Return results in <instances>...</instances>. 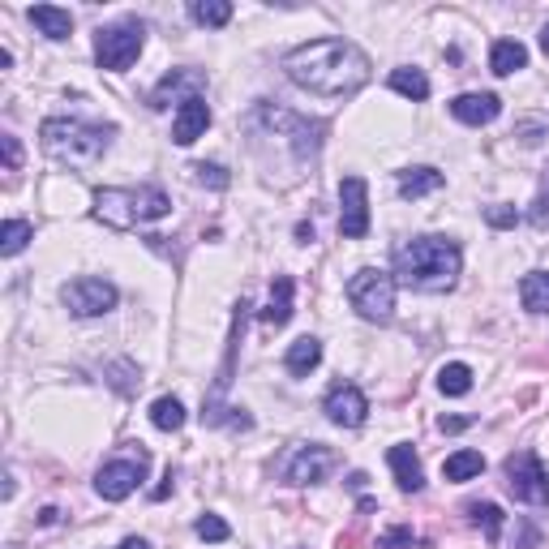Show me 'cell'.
Here are the masks:
<instances>
[{
  "label": "cell",
  "mask_w": 549,
  "mask_h": 549,
  "mask_svg": "<svg viewBox=\"0 0 549 549\" xmlns=\"http://www.w3.org/2000/svg\"><path fill=\"white\" fill-rule=\"evenodd\" d=\"M172 210V197L159 185H138V189H99L95 215L108 227H138L150 219H163Z\"/></svg>",
  "instance_id": "4"
},
{
  "label": "cell",
  "mask_w": 549,
  "mask_h": 549,
  "mask_svg": "<svg viewBox=\"0 0 549 549\" xmlns=\"http://www.w3.org/2000/svg\"><path fill=\"white\" fill-rule=\"evenodd\" d=\"M146 468H150V455L138 447L130 459H112V464H103L95 472V494L103 502H125L146 481Z\"/></svg>",
  "instance_id": "9"
},
{
  "label": "cell",
  "mask_w": 549,
  "mask_h": 549,
  "mask_svg": "<svg viewBox=\"0 0 549 549\" xmlns=\"http://www.w3.org/2000/svg\"><path fill=\"white\" fill-rule=\"evenodd\" d=\"M541 48H545V56H549V22H545V31H541Z\"/></svg>",
  "instance_id": "38"
},
{
  "label": "cell",
  "mask_w": 549,
  "mask_h": 549,
  "mask_svg": "<svg viewBox=\"0 0 549 549\" xmlns=\"http://www.w3.org/2000/svg\"><path fill=\"white\" fill-rule=\"evenodd\" d=\"M519 301H524L528 313H549V271L524 274V284H519Z\"/></svg>",
  "instance_id": "21"
},
{
  "label": "cell",
  "mask_w": 549,
  "mask_h": 549,
  "mask_svg": "<svg viewBox=\"0 0 549 549\" xmlns=\"http://www.w3.org/2000/svg\"><path fill=\"white\" fill-rule=\"evenodd\" d=\"M464 254L451 236H412L395 249V274L400 284L417 292H451L459 279Z\"/></svg>",
  "instance_id": "2"
},
{
  "label": "cell",
  "mask_w": 549,
  "mask_h": 549,
  "mask_svg": "<svg viewBox=\"0 0 549 549\" xmlns=\"http://www.w3.org/2000/svg\"><path fill=\"white\" fill-rule=\"evenodd\" d=\"M185 86L202 95V73L197 69H172V73H163V82L150 91V108H168V99L180 95ZM180 99H189V95H180Z\"/></svg>",
  "instance_id": "16"
},
{
  "label": "cell",
  "mask_w": 549,
  "mask_h": 549,
  "mask_svg": "<svg viewBox=\"0 0 549 549\" xmlns=\"http://www.w3.org/2000/svg\"><path fill=\"white\" fill-rule=\"evenodd\" d=\"M0 146H5V168H9V172H17V163H22V146H17V138H14V133H5V138H0Z\"/></svg>",
  "instance_id": "34"
},
{
  "label": "cell",
  "mask_w": 549,
  "mask_h": 549,
  "mask_svg": "<svg viewBox=\"0 0 549 549\" xmlns=\"http://www.w3.org/2000/svg\"><path fill=\"white\" fill-rule=\"evenodd\" d=\"M288 318H292V279H288V274H274L271 305L262 309V323H266V326H284Z\"/></svg>",
  "instance_id": "20"
},
{
  "label": "cell",
  "mask_w": 549,
  "mask_h": 549,
  "mask_svg": "<svg viewBox=\"0 0 549 549\" xmlns=\"http://www.w3.org/2000/svg\"><path fill=\"white\" fill-rule=\"evenodd\" d=\"M31 22L39 26V34H48L52 43H61V39L73 34V17H69V9H56V5H34Z\"/></svg>",
  "instance_id": "17"
},
{
  "label": "cell",
  "mask_w": 549,
  "mask_h": 549,
  "mask_svg": "<svg viewBox=\"0 0 549 549\" xmlns=\"http://www.w3.org/2000/svg\"><path fill=\"white\" fill-rule=\"evenodd\" d=\"M197 536H202V541H227L232 528H227L219 515H202V519H197Z\"/></svg>",
  "instance_id": "32"
},
{
  "label": "cell",
  "mask_w": 549,
  "mask_h": 549,
  "mask_svg": "<svg viewBox=\"0 0 549 549\" xmlns=\"http://www.w3.org/2000/svg\"><path fill=\"white\" fill-rule=\"evenodd\" d=\"M412 541H417V533L408 524H395V528H387V533L373 541V549H400V545H412Z\"/></svg>",
  "instance_id": "31"
},
{
  "label": "cell",
  "mask_w": 549,
  "mask_h": 549,
  "mask_svg": "<svg viewBox=\"0 0 549 549\" xmlns=\"http://www.w3.org/2000/svg\"><path fill=\"white\" fill-rule=\"evenodd\" d=\"M323 412L335 420V425H343V429H356V425L365 420V412H370V404H365L361 387H352V382H335V387L326 390Z\"/></svg>",
  "instance_id": "12"
},
{
  "label": "cell",
  "mask_w": 549,
  "mask_h": 549,
  "mask_svg": "<svg viewBox=\"0 0 549 549\" xmlns=\"http://www.w3.org/2000/svg\"><path fill=\"white\" fill-rule=\"evenodd\" d=\"M116 549H150V545H146L142 536H125V541H120V545H116Z\"/></svg>",
  "instance_id": "37"
},
{
  "label": "cell",
  "mask_w": 549,
  "mask_h": 549,
  "mask_svg": "<svg viewBox=\"0 0 549 549\" xmlns=\"http://www.w3.org/2000/svg\"><path fill=\"white\" fill-rule=\"evenodd\" d=\"M438 390H442V395H451V400L468 395V390H472V370L464 365V361L442 365V370H438Z\"/></svg>",
  "instance_id": "27"
},
{
  "label": "cell",
  "mask_w": 549,
  "mask_h": 549,
  "mask_svg": "<svg viewBox=\"0 0 549 549\" xmlns=\"http://www.w3.org/2000/svg\"><path fill=\"white\" fill-rule=\"evenodd\" d=\"M318 361H323V343L313 340V335H301V340L288 348V356H284V365H288L292 378H309V373L318 370Z\"/></svg>",
  "instance_id": "18"
},
{
  "label": "cell",
  "mask_w": 549,
  "mask_h": 549,
  "mask_svg": "<svg viewBox=\"0 0 549 549\" xmlns=\"http://www.w3.org/2000/svg\"><path fill=\"white\" fill-rule=\"evenodd\" d=\"M348 301L365 323H390V313H395V274L378 271V266L356 271L348 279Z\"/></svg>",
  "instance_id": "6"
},
{
  "label": "cell",
  "mask_w": 549,
  "mask_h": 549,
  "mask_svg": "<svg viewBox=\"0 0 549 549\" xmlns=\"http://www.w3.org/2000/svg\"><path fill=\"white\" fill-rule=\"evenodd\" d=\"M390 91H400L404 99H429V78L420 73V69L412 65H400V69H390Z\"/></svg>",
  "instance_id": "23"
},
{
  "label": "cell",
  "mask_w": 549,
  "mask_h": 549,
  "mask_svg": "<svg viewBox=\"0 0 549 549\" xmlns=\"http://www.w3.org/2000/svg\"><path fill=\"white\" fill-rule=\"evenodd\" d=\"M112 138H116L112 125H86V120H69V116H52L39 130L43 150L61 163H95L112 146Z\"/></svg>",
  "instance_id": "3"
},
{
  "label": "cell",
  "mask_w": 549,
  "mask_h": 549,
  "mask_svg": "<svg viewBox=\"0 0 549 549\" xmlns=\"http://www.w3.org/2000/svg\"><path fill=\"white\" fill-rule=\"evenodd\" d=\"M434 189H442V172L438 168H408V172H400V194L404 197H425Z\"/></svg>",
  "instance_id": "22"
},
{
  "label": "cell",
  "mask_w": 549,
  "mask_h": 549,
  "mask_svg": "<svg viewBox=\"0 0 549 549\" xmlns=\"http://www.w3.org/2000/svg\"><path fill=\"white\" fill-rule=\"evenodd\" d=\"M387 459H390V472H395V485H400L404 494H420V485H425V472H420L417 451H412L408 442H395Z\"/></svg>",
  "instance_id": "15"
},
{
  "label": "cell",
  "mask_w": 549,
  "mask_h": 549,
  "mask_svg": "<svg viewBox=\"0 0 549 549\" xmlns=\"http://www.w3.org/2000/svg\"><path fill=\"white\" fill-rule=\"evenodd\" d=\"M549 219V185L536 194V207H533V224H545Z\"/></svg>",
  "instance_id": "35"
},
{
  "label": "cell",
  "mask_w": 549,
  "mask_h": 549,
  "mask_svg": "<svg viewBox=\"0 0 549 549\" xmlns=\"http://www.w3.org/2000/svg\"><path fill=\"white\" fill-rule=\"evenodd\" d=\"M485 472V455L481 451H455L447 464H442V477L447 481H472Z\"/></svg>",
  "instance_id": "25"
},
{
  "label": "cell",
  "mask_w": 549,
  "mask_h": 549,
  "mask_svg": "<svg viewBox=\"0 0 549 549\" xmlns=\"http://www.w3.org/2000/svg\"><path fill=\"white\" fill-rule=\"evenodd\" d=\"M284 73L309 95L340 99L370 82V56L348 39H313L284 56Z\"/></svg>",
  "instance_id": "1"
},
{
  "label": "cell",
  "mask_w": 549,
  "mask_h": 549,
  "mask_svg": "<svg viewBox=\"0 0 549 549\" xmlns=\"http://www.w3.org/2000/svg\"><path fill=\"white\" fill-rule=\"evenodd\" d=\"M189 17H194L197 26H227L232 22V5L227 0H194Z\"/></svg>",
  "instance_id": "29"
},
{
  "label": "cell",
  "mask_w": 549,
  "mask_h": 549,
  "mask_svg": "<svg viewBox=\"0 0 549 549\" xmlns=\"http://www.w3.org/2000/svg\"><path fill=\"white\" fill-rule=\"evenodd\" d=\"M150 425H155V429H163V434H177L180 425H185V404H180L177 395H163V400H155V404H150Z\"/></svg>",
  "instance_id": "24"
},
{
  "label": "cell",
  "mask_w": 549,
  "mask_h": 549,
  "mask_svg": "<svg viewBox=\"0 0 549 549\" xmlns=\"http://www.w3.org/2000/svg\"><path fill=\"white\" fill-rule=\"evenodd\" d=\"M502 477H506V489H511L519 502H528V506H549V472H545V464L536 459V451L506 455Z\"/></svg>",
  "instance_id": "7"
},
{
  "label": "cell",
  "mask_w": 549,
  "mask_h": 549,
  "mask_svg": "<svg viewBox=\"0 0 549 549\" xmlns=\"http://www.w3.org/2000/svg\"><path fill=\"white\" fill-rule=\"evenodd\" d=\"M189 172H194L197 185H210V189H227V185H232V177H227L224 163H194Z\"/></svg>",
  "instance_id": "30"
},
{
  "label": "cell",
  "mask_w": 549,
  "mask_h": 549,
  "mask_svg": "<svg viewBox=\"0 0 549 549\" xmlns=\"http://www.w3.org/2000/svg\"><path fill=\"white\" fill-rule=\"evenodd\" d=\"M340 232L348 241H361L370 232V185L361 177H343L340 185Z\"/></svg>",
  "instance_id": "11"
},
{
  "label": "cell",
  "mask_w": 549,
  "mask_h": 549,
  "mask_svg": "<svg viewBox=\"0 0 549 549\" xmlns=\"http://www.w3.org/2000/svg\"><path fill=\"white\" fill-rule=\"evenodd\" d=\"M472 420L468 417H442L438 420V429H442V434H459V429H468Z\"/></svg>",
  "instance_id": "36"
},
{
  "label": "cell",
  "mask_w": 549,
  "mask_h": 549,
  "mask_svg": "<svg viewBox=\"0 0 549 549\" xmlns=\"http://www.w3.org/2000/svg\"><path fill=\"white\" fill-rule=\"evenodd\" d=\"M331 468H335V455H331V447H323V442H301V447H292L288 459L279 464V472H284L288 485H318V481H326Z\"/></svg>",
  "instance_id": "10"
},
{
  "label": "cell",
  "mask_w": 549,
  "mask_h": 549,
  "mask_svg": "<svg viewBox=\"0 0 549 549\" xmlns=\"http://www.w3.org/2000/svg\"><path fill=\"white\" fill-rule=\"evenodd\" d=\"M468 515H472V524L485 533V541H502V524H506V515H502L498 502H472Z\"/></svg>",
  "instance_id": "26"
},
{
  "label": "cell",
  "mask_w": 549,
  "mask_h": 549,
  "mask_svg": "<svg viewBox=\"0 0 549 549\" xmlns=\"http://www.w3.org/2000/svg\"><path fill=\"white\" fill-rule=\"evenodd\" d=\"M524 65H528V48H524L519 39H498L494 52H489V69H494L498 78H511V73H519Z\"/></svg>",
  "instance_id": "19"
},
{
  "label": "cell",
  "mask_w": 549,
  "mask_h": 549,
  "mask_svg": "<svg viewBox=\"0 0 549 549\" xmlns=\"http://www.w3.org/2000/svg\"><path fill=\"white\" fill-rule=\"evenodd\" d=\"M498 112H502V99L489 95V91H472V95L451 99V116L464 120V125H489V120H498Z\"/></svg>",
  "instance_id": "14"
},
{
  "label": "cell",
  "mask_w": 549,
  "mask_h": 549,
  "mask_svg": "<svg viewBox=\"0 0 549 549\" xmlns=\"http://www.w3.org/2000/svg\"><path fill=\"white\" fill-rule=\"evenodd\" d=\"M485 219H489V227H515L519 224V210L506 207V202H498V207L485 210Z\"/></svg>",
  "instance_id": "33"
},
{
  "label": "cell",
  "mask_w": 549,
  "mask_h": 549,
  "mask_svg": "<svg viewBox=\"0 0 549 549\" xmlns=\"http://www.w3.org/2000/svg\"><path fill=\"white\" fill-rule=\"evenodd\" d=\"M210 125V103L207 95H189L177 103V120H172V142L177 146H194Z\"/></svg>",
  "instance_id": "13"
},
{
  "label": "cell",
  "mask_w": 549,
  "mask_h": 549,
  "mask_svg": "<svg viewBox=\"0 0 549 549\" xmlns=\"http://www.w3.org/2000/svg\"><path fill=\"white\" fill-rule=\"evenodd\" d=\"M31 236H34V224H26V219H5V227H0V254L5 258L22 254L31 245Z\"/></svg>",
  "instance_id": "28"
},
{
  "label": "cell",
  "mask_w": 549,
  "mask_h": 549,
  "mask_svg": "<svg viewBox=\"0 0 549 549\" xmlns=\"http://www.w3.org/2000/svg\"><path fill=\"white\" fill-rule=\"evenodd\" d=\"M142 48H146V26L138 17H120V22H112V26H103L95 34V61L108 73H125L142 56Z\"/></svg>",
  "instance_id": "5"
},
{
  "label": "cell",
  "mask_w": 549,
  "mask_h": 549,
  "mask_svg": "<svg viewBox=\"0 0 549 549\" xmlns=\"http://www.w3.org/2000/svg\"><path fill=\"white\" fill-rule=\"evenodd\" d=\"M61 301H65V309L73 318H103V313L116 309L120 292H116V284L99 279V274H78V279H69L61 288Z\"/></svg>",
  "instance_id": "8"
}]
</instances>
